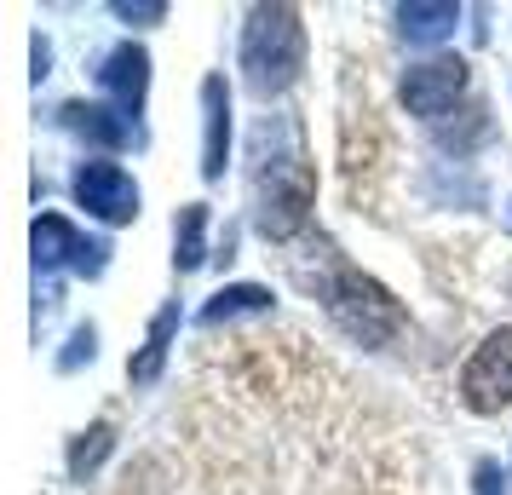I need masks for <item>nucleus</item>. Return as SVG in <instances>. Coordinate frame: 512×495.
<instances>
[{"mask_svg": "<svg viewBox=\"0 0 512 495\" xmlns=\"http://www.w3.org/2000/svg\"><path fill=\"white\" fill-rule=\"evenodd\" d=\"M254 219L265 236H288L311 219V162H305V144L288 121H259L254 139Z\"/></svg>", "mask_w": 512, "mask_h": 495, "instance_id": "nucleus-1", "label": "nucleus"}, {"mask_svg": "<svg viewBox=\"0 0 512 495\" xmlns=\"http://www.w3.org/2000/svg\"><path fill=\"white\" fill-rule=\"evenodd\" d=\"M242 81H248V93L259 98H277L288 93L305 70V24L294 6H254L248 12V24H242Z\"/></svg>", "mask_w": 512, "mask_h": 495, "instance_id": "nucleus-2", "label": "nucleus"}, {"mask_svg": "<svg viewBox=\"0 0 512 495\" xmlns=\"http://www.w3.org/2000/svg\"><path fill=\"white\" fill-rule=\"evenodd\" d=\"M328 317H334L351 340L374 346V352L403 329V306H397L374 277H363V271H340V277L328 283Z\"/></svg>", "mask_w": 512, "mask_h": 495, "instance_id": "nucleus-3", "label": "nucleus"}, {"mask_svg": "<svg viewBox=\"0 0 512 495\" xmlns=\"http://www.w3.org/2000/svg\"><path fill=\"white\" fill-rule=\"evenodd\" d=\"M461 403L472 415H501L512 403V329L484 334V346L461 369Z\"/></svg>", "mask_w": 512, "mask_h": 495, "instance_id": "nucleus-4", "label": "nucleus"}, {"mask_svg": "<svg viewBox=\"0 0 512 495\" xmlns=\"http://www.w3.org/2000/svg\"><path fill=\"white\" fill-rule=\"evenodd\" d=\"M70 196L75 208H87V219L98 225H127L139 219V185L121 162H81L70 179Z\"/></svg>", "mask_w": 512, "mask_h": 495, "instance_id": "nucleus-5", "label": "nucleus"}, {"mask_svg": "<svg viewBox=\"0 0 512 495\" xmlns=\"http://www.w3.org/2000/svg\"><path fill=\"white\" fill-rule=\"evenodd\" d=\"M29 248H35V271H75V277H98L110 260V248L81 236L64 213H41L29 231Z\"/></svg>", "mask_w": 512, "mask_h": 495, "instance_id": "nucleus-6", "label": "nucleus"}, {"mask_svg": "<svg viewBox=\"0 0 512 495\" xmlns=\"http://www.w3.org/2000/svg\"><path fill=\"white\" fill-rule=\"evenodd\" d=\"M461 93H466L461 58H426V64H415V70L403 75V104H409V116H420V121L449 116Z\"/></svg>", "mask_w": 512, "mask_h": 495, "instance_id": "nucleus-7", "label": "nucleus"}, {"mask_svg": "<svg viewBox=\"0 0 512 495\" xmlns=\"http://www.w3.org/2000/svg\"><path fill=\"white\" fill-rule=\"evenodd\" d=\"M98 87L116 98L121 116H139L144 93H150V52L133 47V41H121L116 52H104V64H98Z\"/></svg>", "mask_w": 512, "mask_h": 495, "instance_id": "nucleus-8", "label": "nucleus"}, {"mask_svg": "<svg viewBox=\"0 0 512 495\" xmlns=\"http://www.w3.org/2000/svg\"><path fill=\"white\" fill-rule=\"evenodd\" d=\"M202 179H225L231 162V93H225V75L202 81Z\"/></svg>", "mask_w": 512, "mask_h": 495, "instance_id": "nucleus-9", "label": "nucleus"}, {"mask_svg": "<svg viewBox=\"0 0 512 495\" xmlns=\"http://www.w3.org/2000/svg\"><path fill=\"white\" fill-rule=\"evenodd\" d=\"M58 121L81 133V139H98V144H127L133 139V121L121 116V110H104V104H64Z\"/></svg>", "mask_w": 512, "mask_h": 495, "instance_id": "nucleus-10", "label": "nucleus"}, {"mask_svg": "<svg viewBox=\"0 0 512 495\" xmlns=\"http://www.w3.org/2000/svg\"><path fill=\"white\" fill-rule=\"evenodd\" d=\"M173 334H179V300L156 311V323H150V334H144V352L133 357V363H127V375H133V386H150V380L162 375V363H167V346H173Z\"/></svg>", "mask_w": 512, "mask_h": 495, "instance_id": "nucleus-11", "label": "nucleus"}, {"mask_svg": "<svg viewBox=\"0 0 512 495\" xmlns=\"http://www.w3.org/2000/svg\"><path fill=\"white\" fill-rule=\"evenodd\" d=\"M461 24V6H449V0H432V6H397V29H403V41H420V47H432L443 35H455Z\"/></svg>", "mask_w": 512, "mask_h": 495, "instance_id": "nucleus-12", "label": "nucleus"}, {"mask_svg": "<svg viewBox=\"0 0 512 495\" xmlns=\"http://www.w3.org/2000/svg\"><path fill=\"white\" fill-rule=\"evenodd\" d=\"M271 306H277V300H271V288L236 283V288H219V294H213L208 311H202V323H208V329H219V323H236V317H265Z\"/></svg>", "mask_w": 512, "mask_h": 495, "instance_id": "nucleus-13", "label": "nucleus"}, {"mask_svg": "<svg viewBox=\"0 0 512 495\" xmlns=\"http://www.w3.org/2000/svg\"><path fill=\"white\" fill-rule=\"evenodd\" d=\"M202 260H208V202H190L173 219V265L196 271Z\"/></svg>", "mask_w": 512, "mask_h": 495, "instance_id": "nucleus-14", "label": "nucleus"}, {"mask_svg": "<svg viewBox=\"0 0 512 495\" xmlns=\"http://www.w3.org/2000/svg\"><path fill=\"white\" fill-rule=\"evenodd\" d=\"M110 444H116L110 421H98L93 432H81V438H75V449H70V478H75V484H81V478H87V472H93L98 461L110 455Z\"/></svg>", "mask_w": 512, "mask_h": 495, "instance_id": "nucleus-15", "label": "nucleus"}, {"mask_svg": "<svg viewBox=\"0 0 512 495\" xmlns=\"http://www.w3.org/2000/svg\"><path fill=\"white\" fill-rule=\"evenodd\" d=\"M472 495H507V472H501V461H478V467H472Z\"/></svg>", "mask_w": 512, "mask_h": 495, "instance_id": "nucleus-16", "label": "nucleus"}, {"mask_svg": "<svg viewBox=\"0 0 512 495\" xmlns=\"http://www.w3.org/2000/svg\"><path fill=\"white\" fill-rule=\"evenodd\" d=\"M93 340H98V334H93V323H87V329H75V334H70V352L58 357V369H75V363H81V357H87V363H93V352H98Z\"/></svg>", "mask_w": 512, "mask_h": 495, "instance_id": "nucleus-17", "label": "nucleus"}, {"mask_svg": "<svg viewBox=\"0 0 512 495\" xmlns=\"http://www.w3.org/2000/svg\"><path fill=\"white\" fill-rule=\"evenodd\" d=\"M116 18H127V24H162V18H167V6H162V0H156V6H127V0H121V6H116Z\"/></svg>", "mask_w": 512, "mask_h": 495, "instance_id": "nucleus-18", "label": "nucleus"}]
</instances>
